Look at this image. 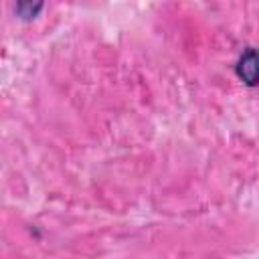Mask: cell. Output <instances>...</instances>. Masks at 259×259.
Wrapping results in <instances>:
<instances>
[{
	"mask_svg": "<svg viewBox=\"0 0 259 259\" xmlns=\"http://www.w3.org/2000/svg\"><path fill=\"white\" fill-rule=\"evenodd\" d=\"M235 69H237L239 79H243V83H247L249 87H253L255 81H257V55H255V49L249 47L241 55V59H239V63H237Z\"/></svg>",
	"mask_w": 259,
	"mask_h": 259,
	"instance_id": "obj_1",
	"label": "cell"
}]
</instances>
